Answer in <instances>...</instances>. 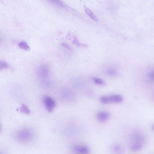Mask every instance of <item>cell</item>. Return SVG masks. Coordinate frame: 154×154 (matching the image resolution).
I'll use <instances>...</instances> for the list:
<instances>
[{"mask_svg":"<svg viewBox=\"0 0 154 154\" xmlns=\"http://www.w3.org/2000/svg\"><path fill=\"white\" fill-rule=\"evenodd\" d=\"M142 142H134L130 146L131 150L133 152H137L141 150L143 147Z\"/></svg>","mask_w":154,"mask_h":154,"instance_id":"cell-8","label":"cell"},{"mask_svg":"<svg viewBox=\"0 0 154 154\" xmlns=\"http://www.w3.org/2000/svg\"><path fill=\"white\" fill-rule=\"evenodd\" d=\"M20 111L25 114H28L30 111L27 106L25 104H22L20 107Z\"/></svg>","mask_w":154,"mask_h":154,"instance_id":"cell-12","label":"cell"},{"mask_svg":"<svg viewBox=\"0 0 154 154\" xmlns=\"http://www.w3.org/2000/svg\"><path fill=\"white\" fill-rule=\"evenodd\" d=\"M19 48L26 51H29L30 50V48L28 44L24 41L21 42L18 44Z\"/></svg>","mask_w":154,"mask_h":154,"instance_id":"cell-11","label":"cell"},{"mask_svg":"<svg viewBox=\"0 0 154 154\" xmlns=\"http://www.w3.org/2000/svg\"><path fill=\"white\" fill-rule=\"evenodd\" d=\"M109 116V114L108 112L106 111H101L97 113V118L99 122H103L107 120Z\"/></svg>","mask_w":154,"mask_h":154,"instance_id":"cell-6","label":"cell"},{"mask_svg":"<svg viewBox=\"0 0 154 154\" xmlns=\"http://www.w3.org/2000/svg\"><path fill=\"white\" fill-rule=\"evenodd\" d=\"M43 100L47 111L49 112L52 111L56 106L54 100L49 96H45L43 97Z\"/></svg>","mask_w":154,"mask_h":154,"instance_id":"cell-4","label":"cell"},{"mask_svg":"<svg viewBox=\"0 0 154 154\" xmlns=\"http://www.w3.org/2000/svg\"><path fill=\"white\" fill-rule=\"evenodd\" d=\"M50 2L52 3L63 8L66 7V5L62 1L58 0H52Z\"/></svg>","mask_w":154,"mask_h":154,"instance_id":"cell-13","label":"cell"},{"mask_svg":"<svg viewBox=\"0 0 154 154\" xmlns=\"http://www.w3.org/2000/svg\"><path fill=\"white\" fill-rule=\"evenodd\" d=\"M72 150L75 154H89L90 150L86 146L83 144H75L72 146Z\"/></svg>","mask_w":154,"mask_h":154,"instance_id":"cell-3","label":"cell"},{"mask_svg":"<svg viewBox=\"0 0 154 154\" xmlns=\"http://www.w3.org/2000/svg\"><path fill=\"white\" fill-rule=\"evenodd\" d=\"M107 73L111 75H116V72L115 71L112 70H109L107 71Z\"/></svg>","mask_w":154,"mask_h":154,"instance_id":"cell-19","label":"cell"},{"mask_svg":"<svg viewBox=\"0 0 154 154\" xmlns=\"http://www.w3.org/2000/svg\"></svg>","mask_w":154,"mask_h":154,"instance_id":"cell-20","label":"cell"},{"mask_svg":"<svg viewBox=\"0 0 154 154\" xmlns=\"http://www.w3.org/2000/svg\"><path fill=\"white\" fill-rule=\"evenodd\" d=\"M38 75L42 77H45L47 75L48 72V67L45 65H42L38 68Z\"/></svg>","mask_w":154,"mask_h":154,"instance_id":"cell-7","label":"cell"},{"mask_svg":"<svg viewBox=\"0 0 154 154\" xmlns=\"http://www.w3.org/2000/svg\"><path fill=\"white\" fill-rule=\"evenodd\" d=\"M148 76L151 81L154 80V72L153 71L150 72L148 74Z\"/></svg>","mask_w":154,"mask_h":154,"instance_id":"cell-18","label":"cell"},{"mask_svg":"<svg viewBox=\"0 0 154 154\" xmlns=\"http://www.w3.org/2000/svg\"><path fill=\"white\" fill-rule=\"evenodd\" d=\"M110 149L114 154H124L125 151L123 147L119 144H114L111 146Z\"/></svg>","mask_w":154,"mask_h":154,"instance_id":"cell-5","label":"cell"},{"mask_svg":"<svg viewBox=\"0 0 154 154\" xmlns=\"http://www.w3.org/2000/svg\"><path fill=\"white\" fill-rule=\"evenodd\" d=\"M72 43L79 46L86 47L87 46L86 44L80 43L75 36H74Z\"/></svg>","mask_w":154,"mask_h":154,"instance_id":"cell-15","label":"cell"},{"mask_svg":"<svg viewBox=\"0 0 154 154\" xmlns=\"http://www.w3.org/2000/svg\"><path fill=\"white\" fill-rule=\"evenodd\" d=\"M132 139L135 141L134 142H142L144 139V137L141 134L136 133L133 135Z\"/></svg>","mask_w":154,"mask_h":154,"instance_id":"cell-9","label":"cell"},{"mask_svg":"<svg viewBox=\"0 0 154 154\" xmlns=\"http://www.w3.org/2000/svg\"><path fill=\"white\" fill-rule=\"evenodd\" d=\"M93 80L94 82L97 85H103L105 84V83L104 81L100 78L97 77H94L93 78Z\"/></svg>","mask_w":154,"mask_h":154,"instance_id":"cell-14","label":"cell"},{"mask_svg":"<svg viewBox=\"0 0 154 154\" xmlns=\"http://www.w3.org/2000/svg\"><path fill=\"white\" fill-rule=\"evenodd\" d=\"M9 65L6 62L0 60V70L8 68Z\"/></svg>","mask_w":154,"mask_h":154,"instance_id":"cell-16","label":"cell"},{"mask_svg":"<svg viewBox=\"0 0 154 154\" xmlns=\"http://www.w3.org/2000/svg\"><path fill=\"white\" fill-rule=\"evenodd\" d=\"M34 134L30 129L25 128L19 131L17 134V139L20 141L27 142L31 141L33 138Z\"/></svg>","mask_w":154,"mask_h":154,"instance_id":"cell-1","label":"cell"},{"mask_svg":"<svg viewBox=\"0 0 154 154\" xmlns=\"http://www.w3.org/2000/svg\"><path fill=\"white\" fill-rule=\"evenodd\" d=\"M123 99V97L120 95L114 94L109 96H103L100 99V101L104 104L110 103H119Z\"/></svg>","mask_w":154,"mask_h":154,"instance_id":"cell-2","label":"cell"},{"mask_svg":"<svg viewBox=\"0 0 154 154\" xmlns=\"http://www.w3.org/2000/svg\"><path fill=\"white\" fill-rule=\"evenodd\" d=\"M60 45L62 47L67 49L69 51H72V48L71 47V46L69 45L67 43H62L60 44Z\"/></svg>","mask_w":154,"mask_h":154,"instance_id":"cell-17","label":"cell"},{"mask_svg":"<svg viewBox=\"0 0 154 154\" xmlns=\"http://www.w3.org/2000/svg\"><path fill=\"white\" fill-rule=\"evenodd\" d=\"M85 10L86 13L92 19L95 21L98 20L97 18L94 13L89 8H85Z\"/></svg>","mask_w":154,"mask_h":154,"instance_id":"cell-10","label":"cell"}]
</instances>
